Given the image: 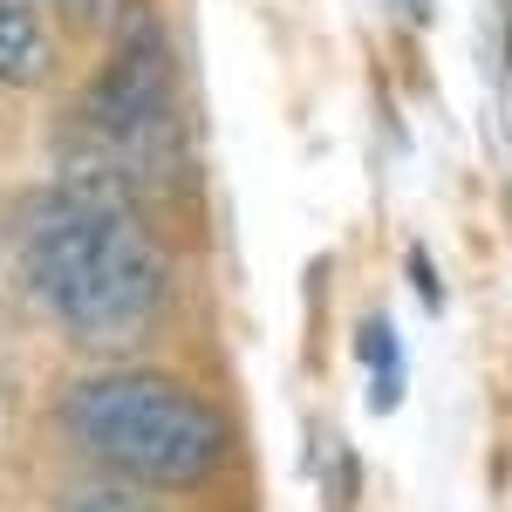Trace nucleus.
Here are the masks:
<instances>
[{
    "mask_svg": "<svg viewBox=\"0 0 512 512\" xmlns=\"http://www.w3.org/2000/svg\"><path fill=\"white\" fill-rule=\"evenodd\" d=\"M21 274L82 349H130L164 308V253L117 192H55L28 212Z\"/></svg>",
    "mask_w": 512,
    "mask_h": 512,
    "instance_id": "nucleus-1",
    "label": "nucleus"
},
{
    "mask_svg": "<svg viewBox=\"0 0 512 512\" xmlns=\"http://www.w3.org/2000/svg\"><path fill=\"white\" fill-rule=\"evenodd\" d=\"M62 424L103 472L130 485H164V492L198 485L226 451L219 410L158 369H110L76 383L62 403Z\"/></svg>",
    "mask_w": 512,
    "mask_h": 512,
    "instance_id": "nucleus-2",
    "label": "nucleus"
},
{
    "mask_svg": "<svg viewBox=\"0 0 512 512\" xmlns=\"http://www.w3.org/2000/svg\"><path fill=\"white\" fill-rule=\"evenodd\" d=\"M82 151H89V185L123 192V185H158L178 164V82H171V48L158 28H137L117 48V62L89 82L82 103Z\"/></svg>",
    "mask_w": 512,
    "mask_h": 512,
    "instance_id": "nucleus-3",
    "label": "nucleus"
},
{
    "mask_svg": "<svg viewBox=\"0 0 512 512\" xmlns=\"http://www.w3.org/2000/svg\"><path fill=\"white\" fill-rule=\"evenodd\" d=\"M48 76V35H41L28 0H0V82L28 89Z\"/></svg>",
    "mask_w": 512,
    "mask_h": 512,
    "instance_id": "nucleus-4",
    "label": "nucleus"
},
{
    "mask_svg": "<svg viewBox=\"0 0 512 512\" xmlns=\"http://www.w3.org/2000/svg\"><path fill=\"white\" fill-rule=\"evenodd\" d=\"M355 355L369 369V410H396L403 403V342H396L390 315H369L355 328Z\"/></svg>",
    "mask_w": 512,
    "mask_h": 512,
    "instance_id": "nucleus-5",
    "label": "nucleus"
},
{
    "mask_svg": "<svg viewBox=\"0 0 512 512\" xmlns=\"http://www.w3.org/2000/svg\"><path fill=\"white\" fill-rule=\"evenodd\" d=\"M410 280H417V294H424V301H444V287H437V274H431V260H424V253H410Z\"/></svg>",
    "mask_w": 512,
    "mask_h": 512,
    "instance_id": "nucleus-6",
    "label": "nucleus"
},
{
    "mask_svg": "<svg viewBox=\"0 0 512 512\" xmlns=\"http://www.w3.org/2000/svg\"><path fill=\"white\" fill-rule=\"evenodd\" d=\"M396 14H403V21H431L437 0H396Z\"/></svg>",
    "mask_w": 512,
    "mask_h": 512,
    "instance_id": "nucleus-7",
    "label": "nucleus"
}]
</instances>
